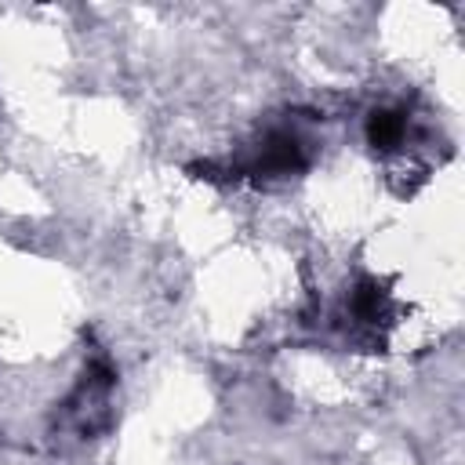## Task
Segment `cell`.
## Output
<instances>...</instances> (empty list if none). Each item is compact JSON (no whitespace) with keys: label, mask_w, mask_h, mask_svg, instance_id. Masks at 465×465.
Returning <instances> with one entry per match:
<instances>
[{"label":"cell","mask_w":465,"mask_h":465,"mask_svg":"<svg viewBox=\"0 0 465 465\" xmlns=\"http://www.w3.org/2000/svg\"><path fill=\"white\" fill-rule=\"evenodd\" d=\"M407 127H411L407 113H400V109H374L367 116V142H371L374 153H392V149L403 145Z\"/></svg>","instance_id":"cell-2"},{"label":"cell","mask_w":465,"mask_h":465,"mask_svg":"<svg viewBox=\"0 0 465 465\" xmlns=\"http://www.w3.org/2000/svg\"><path fill=\"white\" fill-rule=\"evenodd\" d=\"M305 167V142L291 127L269 131L240 163H232L225 174L229 178H251V182H269V178H287Z\"/></svg>","instance_id":"cell-1"},{"label":"cell","mask_w":465,"mask_h":465,"mask_svg":"<svg viewBox=\"0 0 465 465\" xmlns=\"http://www.w3.org/2000/svg\"><path fill=\"white\" fill-rule=\"evenodd\" d=\"M389 309H392V302H389V294H385L374 280L356 283V291H352V298H349V312H352L356 323H363V327H378V323L389 320Z\"/></svg>","instance_id":"cell-3"}]
</instances>
